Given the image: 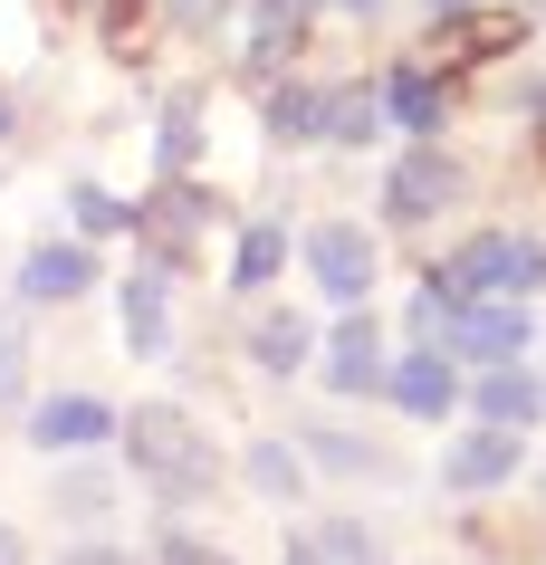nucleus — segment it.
Segmentation results:
<instances>
[{
	"label": "nucleus",
	"instance_id": "nucleus-1",
	"mask_svg": "<svg viewBox=\"0 0 546 565\" xmlns=\"http://www.w3.org/2000/svg\"><path fill=\"white\" fill-rule=\"evenodd\" d=\"M116 431H125V450H135V470H144L153 499H202V489L221 479L212 431L182 413V403H144V413H125Z\"/></svg>",
	"mask_w": 546,
	"mask_h": 565
},
{
	"label": "nucleus",
	"instance_id": "nucleus-2",
	"mask_svg": "<svg viewBox=\"0 0 546 565\" xmlns=\"http://www.w3.org/2000/svg\"><path fill=\"white\" fill-rule=\"evenodd\" d=\"M451 298H537L546 288V239L527 231H480L470 249H451V268H431Z\"/></svg>",
	"mask_w": 546,
	"mask_h": 565
},
{
	"label": "nucleus",
	"instance_id": "nucleus-3",
	"mask_svg": "<svg viewBox=\"0 0 546 565\" xmlns=\"http://www.w3.org/2000/svg\"><path fill=\"white\" fill-rule=\"evenodd\" d=\"M527 345H537V307L527 298H460L451 335H441L451 364H527Z\"/></svg>",
	"mask_w": 546,
	"mask_h": 565
},
{
	"label": "nucleus",
	"instance_id": "nucleus-4",
	"mask_svg": "<svg viewBox=\"0 0 546 565\" xmlns=\"http://www.w3.org/2000/svg\"><path fill=\"white\" fill-rule=\"evenodd\" d=\"M517 470H527V431H499V422H470V431H451V450H441V489H460V499H489V489H508Z\"/></svg>",
	"mask_w": 546,
	"mask_h": 565
},
{
	"label": "nucleus",
	"instance_id": "nucleus-5",
	"mask_svg": "<svg viewBox=\"0 0 546 565\" xmlns=\"http://www.w3.org/2000/svg\"><path fill=\"white\" fill-rule=\"evenodd\" d=\"M374 231H355V221H317V231H307V278H317V288H326L335 307H364L374 298Z\"/></svg>",
	"mask_w": 546,
	"mask_h": 565
},
{
	"label": "nucleus",
	"instance_id": "nucleus-6",
	"mask_svg": "<svg viewBox=\"0 0 546 565\" xmlns=\"http://www.w3.org/2000/svg\"><path fill=\"white\" fill-rule=\"evenodd\" d=\"M460 364L441 355V345H413V355H394L384 364V403L394 413H413V422H451V403H460Z\"/></svg>",
	"mask_w": 546,
	"mask_h": 565
},
{
	"label": "nucleus",
	"instance_id": "nucleus-7",
	"mask_svg": "<svg viewBox=\"0 0 546 565\" xmlns=\"http://www.w3.org/2000/svg\"><path fill=\"white\" fill-rule=\"evenodd\" d=\"M451 192H460V163L441 145H413L394 163V182H384V221L413 231V221H431V211H451Z\"/></svg>",
	"mask_w": 546,
	"mask_h": 565
},
{
	"label": "nucleus",
	"instance_id": "nucleus-8",
	"mask_svg": "<svg viewBox=\"0 0 546 565\" xmlns=\"http://www.w3.org/2000/svg\"><path fill=\"white\" fill-rule=\"evenodd\" d=\"M470 413L499 422V431H537V422H546V374H537V364H480Z\"/></svg>",
	"mask_w": 546,
	"mask_h": 565
},
{
	"label": "nucleus",
	"instance_id": "nucleus-9",
	"mask_svg": "<svg viewBox=\"0 0 546 565\" xmlns=\"http://www.w3.org/2000/svg\"><path fill=\"white\" fill-rule=\"evenodd\" d=\"M384 327H374V317H364V307H345V317H335V335H326V384L335 393H384Z\"/></svg>",
	"mask_w": 546,
	"mask_h": 565
},
{
	"label": "nucleus",
	"instance_id": "nucleus-10",
	"mask_svg": "<svg viewBox=\"0 0 546 565\" xmlns=\"http://www.w3.org/2000/svg\"><path fill=\"white\" fill-rule=\"evenodd\" d=\"M87 288H96V259L77 239H39L30 259H20V298L30 307H67V298H87Z\"/></svg>",
	"mask_w": 546,
	"mask_h": 565
},
{
	"label": "nucleus",
	"instance_id": "nucleus-11",
	"mask_svg": "<svg viewBox=\"0 0 546 565\" xmlns=\"http://www.w3.org/2000/svg\"><path fill=\"white\" fill-rule=\"evenodd\" d=\"M106 431H116V413H106L96 393H49V403L30 413V441L39 450H96Z\"/></svg>",
	"mask_w": 546,
	"mask_h": 565
},
{
	"label": "nucleus",
	"instance_id": "nucleus-12",
	"mask_svg": "<svg viewBox=\"0 0 546 565\" xmlns=\"http://www.w3.org/2000/svg\"><path fill=\"white\" fill-rule=\"evenodd\" d=\"M125 345L135 355H163L173 345V278L163 268H135L125 278Z\"/></svg>",
	"mask_w": 546,
	"mask_h": 565
},
{
	"label": "nucleus",
	"instance_id": "nucleus-13",
	"mask_svg": "<svg viewBox=\"0 0 546 565\" xmlns=\"http://www.w3.org/2000/svg\"><path fill=\"white\" fill-rule=\"evenodd\" d=\"M384 116L413 125V135H431V125L451 116V87H441L431 67H394V77H384Z\"/></svg>",
	"mask_w": 546,
	"mask_h": 565
},
{
	"label": "nucleus",
	"instance_id": "nucleus-14",
	"mask_svg": "<svg viewBox=\"0 0 546 565\" xmlns=\"http://www.w3.org/2000/svg\"><path fill=\"white\" fill-rule=\"evenodd\" d=\"M249 355H259V374H298V364L317 355V327L288 317V307H269V317L249 327Z\"/></svg>",
	"mask_w": 546,
	"mask_h": 565
},
{
	"label": "nucleus",
	"instance_id": "nucleus-15",
	"mask_svg": "<svg viewBox=\"0 0 546 565\" xmlns=\"http://www.w3.org/2000/svg\"><path fill=\"white\" fill-rule=\"evenodd\" d=\"M240 470H249L259 499H298V489H307V450H298V441H249Z\"/></svg>",
	"mask_w": 546,
	"mask_h": 565
},
{
	"label": "nucleus",
	"instance_id": "nucleus-16",
	"mask_svg": "<svg viewBox=\"0 0 546 565\" xmlns=\"http://www.w3.org/2000/svg\"><path fill=\"white\" fill-rule=\"evenodd\" d=\"M278 268H288V231H278V221H249V231H240V259H231V278H240V288H269Z\"/></svg>",
	"mask_w": 546,
	"mask_h": 565
},
{
	"label": "nucleus",
	"instance_id": "nucleus-17",
	"mask_svg": "<svg viewBox=\"0 0 546 565\" xmlns=\"http://www.w3.org/2000/svg\"><path fill=\"white\" fill-rule=\"evenodd\" d=\"M307 460H326V470H345V479H364V470H384V450L374 441H355V431H335V422H317V431H307Z\"/></svg>",
	"mask_w": 546,
	"mask_h": 565
},
{
	"label": "nucleus",
	"instance_id": "nucleus-18",
	"mask_svg": "<svg viewBox=\"0 0 546 565\" xmlns=\"http://www.w3.org/2000/svg\"><path fill=\"white\" fill-rule=\"evenodd\" d=\"M374 125H384V96H374V87L326 96V145H374Z\"/></svg>",
	"mask_w": 546,
	"mask_h": 565
},
{
	"label": "nucleus",
	"instance_id": "nucleus-19",
	"mask_svg": "<svg viewBox=\"0 0 546 565\" xmlns=\"http://www.w3.org/2000/svg\"><path fill=\"white\" fill-rule=\"evenodd\" d=\"M269 135H288V145L326 135V96H317V87H278L269 96Z\"/></svg>",
	"mask_w": 546,
	"mask_h": 565
},
{
	"label": "nucleus",
	"instance_id": "nucleus-20",
	"mask_svg": "<svg viewBox=\"0 0 546 565\" xmlns=\"http://www.w3.org/2000/svg\"><path fill=\"white\" fill-rule=\"evenodd\" d=\"M307 546H317V565H384V546H374V536H364L355 518H335V527H317Z\"/></svg>",
	"mask_w": 546,
	"mask_h": 565
},
{
	"label": "nucleus",
	"instance_id": "nucleus-21",
	"mask_svg": "<svg viewBox=\"0 0 546 565\" xmlns=\"http://www.w3.org/2000/svg\"><path fill=\"white\" fill-rule=\"evenodd\" d=\"M58 508H67V518H106V508H116V479L67 470V479H58Z\"/></svg>",
	"mask_w": 546,
	"mask_h": 565
},
{
	"label": "nucleus",
	"instance_id": "nucleus-22",
	"mask_svg": "<svg viewBox=\"0 0 546 565\" xmlns=\"http://www.w3.org/2000/svg\"><path fill=\"white\" fill-rule=\"evenodd\" d=\"M67 211H77V231H125V221H135V211H125L116 192H96V182H77V192H67Z\"/></svg>",
	"mask_w": 546,
	"mask_h": 565
},
{
	"label": "nucleus",
	"instance_id": "nucleus-23",
	"mask_svg": "<svg viewBox=\"0 0 546 565\" xmlns=\"http://www.w3.org/2000/svg\"><path fill=\"white\" fill-rule=\"evenodd\" d=\"M153 565H231V546H212V536H182V527H163Z\"/></svg>",
	"mask_w": 546,
	"mask_h": 565
},
{
	"label": "nucleus",
	"instance_id": "nucleus-24",
	"mask_svg": "<svg viewBox=\"0 0 546 565\" xmlns=\"http://www.w3.org/2000/svg\"><path fill=\"white\" fill-rule=\"evenodd\" d=\"M0 403H20V317L0 307Z\"/></svg>",
	"mask_w": 546,
	"mask_h": 565
},
{
	"label": "nucleus",
	"instance_id": "nucleus-25",
	"mask_svg": "<svg viewBox=\"0 0 546 565\" xmlns=\"http://www.w3.org/2000/svg\"><path fill=\"white\" fill-rule=\"evenodd\" d=\"M192 135H202L192 106H173V116H163V163H192Z\"/></svg>",
	"mask_w": 546,
	"mask_h": 565
},
{
	"label": "nucleus",
	"instance_id": "nucleus-26",
	"mask_svg": "<svg viewBox=\"0 0 546 565\" xmlns=\"http://www.w3.org/2000/svg\"><path fill=\"white\" fill-rule=\"evenodd\" d=\"M307 10H326V0H259V20H278V30H307Z\"/></svg>",
	"mask_w": 546,
	"mask_h": 565
},
{
	"label": "nucleus",
	"instance_id": "nucleus-27",
	"mask_svg": "<svg viewBox=\"0 0 546 565\" xmlns=\"http://www.w3.org/2000/svg\"><path fill=\"white\" fill-rule=\"evenodd\" d=\"M221 10H231V0H173V20H182V30H212Z\"/></svg>",
	"mask_w": 546,
	"mask_h": 565
},
{
	"label": "nucleus",
	"instance_id": "nucleus-28",
	"mask_svg": "<svg viewBox=\"0 0 546 565\" xmlns=\"http://www.w3.org/2000/svg\"><path fill=\"white\" fill-rule=\"evenodd\" d=\"M67 565H135V556H125V546H77Z\"/></svg>",
	"mask_w": 546,
	"mask_h": 565
},
{
	"label": "nucleus",
	"instance_id": "nucleus-29",
	"mask_svg": "<svg viewBox=\"0 0 546 565\" xmlns=\"http://www.w3.org/2000/svg\"><path fill=\"white\" fill-rule=\"evenodd\" d=\"M0 565H30V546H20V536H10V527H0Z\"/></svg>",
	"mask_w": 546,
	"mask_h": 565
},
{
	"label": "nucleus",
	"instance_id": "nucleus-30",
	"mask_svg": "<svg viewBox=\"0 0 546 565\" xmlns=\"http://www.w3.org/2000/svg\"><path fill=\"white\" fill-rule=\"evenodd\" d=\"M335 10H355V20H374V10H384V0H335Z\"/></svg>",
	"mask_w": 546,
	"mask_h": 565
},
{
	"label": "nucleus",
	"instance_id": "nucleus-31",
	"mask_svg": "<svg viewBox=\"0 0 546 565\" xmlns=\"http://www.w3.org/2000/svg\"><path fill=\"white\" fill-rule=\"evenodd\" d=\"M0 135H10V87H0Z\"/></svg>",
	"mask_w": 546,
	"mask_h": 565
},
{
	"label": "nucleus",
	"instance_id": "nucleus-32",
	"mask_svg": "<svg viewBox=\"0 0 546 565\" xmlns=\"http://www.w3.org/2000/svg\"><path fill=\"white\" fill-rule=\"evenodd\" d=\"M431 10H470V0H431Z\"/></svg>",
	"mask_w": 546,
	"mask_h": 565
}]
</instances>
